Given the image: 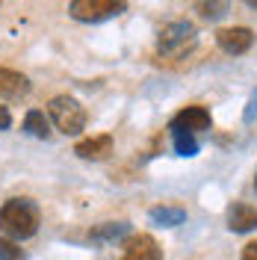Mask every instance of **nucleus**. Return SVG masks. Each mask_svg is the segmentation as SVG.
Wrapping results in <instances>:
<instances>
[{"label": "nucleus", "mask_w": 257, "mask_h": 260, "mask_svg": "<svg viewBox=\"0 0 257 260\" xmlns=\"http://www.w3.org/2000/svg\"><path fill=\"white\" fill-rule=\"evenodd\" d=\"M42 210L33 198H9L0 207V231L6 234V240H30L39 231Z\"/></svg>", "instance_id": "obj_1"}, {"label": "nucleus", "mask_w": 257, "mask_h": 260, "mask_svg": "<svg viewBox=\"0 0 257 260\" xmlns=\"http://www.w3.org/2000/svg\"><path fill=\"white\" fill-rule=\"evenodd\" d=\"M198 45V30L192 21H172L157 36V53L163 59H183Z\"/></svg>", "instance_id": "obj_2"}, {"label": "nucleus", "mask_w": 257, "mask_h": 260, "mask_svg": "<svg viewBox=\"0 0 257 260\" xmlns=\"http://www.w3.org/2000/svg\"><path fill=\"white\" fill-rule=\"evenodd\" d=\"M48 115H50V121L56 124V130L65 133V136H77V133L86 127V110H83L80 101L71 98V95L50 98Z\"/></svg>", "instance_id": "obj_3"}, {"label": "nucleus", "mask_w": 257, "mask_h": 260, "mask_svg": "<svg viewBox=\"0 0 257 260\" xmlns=\"http://www.w3.org/2000/svg\"><path fill=\"white\" fill-rule=\"evenodd\" d=\"M127 9V3L121 0H71L68 12L77 21H86V24H98V21H107V18H115Z\"/></svg>", "instance_id": "obj_4"}, {"label": "nucleus", "mask_w": 257, "mask_h": 260, "mask_svg": "<svg viewBox=\"0 0 257 260\" xmlns=\"http://www.w3.org/2000/svg\"><path fill=\"white\" fill-rule=\"evenodd\" d=\"M210 127H213V118H210V110H204V107H183L169 121L172 133H192V136H198V133H204Z\"/></svg>", "instance_id": "obj_5"}, {"label": "nucleus", "mask_w": 257, "mask_h": 260, "mask_svg": "<svg viewBox=\"0 0 257 260\" xmlns=\"http://www.w3.org/2000/svg\"><path fill=\"white\" fill-rule=\"evenodd\" d=\"M118 260H163V248L151 234H133L121 243V257Z\"/></svg>", "instance_id": "obj_6"}, {"label": "nucleus", "mask_w": 257, "mask_h": 260, "mask_svg": "<svg viewBox=\"0 0 257 260\" xmlns=\"http://www.w3.org/2000/svg\"><path fill=\"white\" fill-rule=\"evenodd\" d=\"M216 42H219V48L231 53V56H242L245 50L251 48V42H254V32L248 30V27H225V30L216 32Z\"/></svg>", "instance_id": "obj_7"}, {"label": "nucleus", "mask_w": 257, "mask_h": 260, "mask_svg": "<svg viewBox=\"0 0 257 260\" xmlns=\"http://www.w3.org/2000/svg\"><path fill=\"white\" fill-rule=\"evenodd\" d=\"M228 228L234 234H248L257 228V207H251L248 201H234L228 207Z\"/></svg>", "instance_id": "obj_8"}, {"label": "nucleus", "mask_w": 257, "mask_h": 260, "mask_svg": "<svg viewBox=\"0 0 257 260\" xmlns=\"http://www.w3.org/2000/svg\"><path fill=\"white\" fill-rule=\"evenodd\" d=\"M74 154L80 160H107L113 154V136L101 133V136H92V139H83V142L74 145Z\"/></svg>", "instance_id": "obj_9"}, {"label": "nucleus", "mask_w": 257, "mask_h": 260, "mask_svg": "<svg viewBox=\"0 0 257 260\" xmlns=\"http://www.w3.org/2000/svg\"><path fill=\"white\" fill-rule=\"evenodd\" d=\"M30 92V80L21 74V71H12V68H0V98L6 101H18Z\"/></svg>", "instance_id": "obj_10"}, {"label": "nucleus", "mask_w": 257, "mask_h": 260, "mask_svg": "<svg viewBox=\"0 0 257 260\" xmlns=\"http://www.w3.org/2000/svg\"><path fill=\"white\" fill-rule=\"evenodd\" d=\"M130 234V222H104V225H95L89 231V240L92 243H115V240H124Z\"/></svg>", "instance_id": "obj_11"}, {"label": "nucleus", "mask_w": 257, "mask_h": 260, "mask_svg": "<svg viewBox=\"0 0 257 260\" xmlns=\"http://www.w3.org/2000/svg\"><path fill=\"white\" fill-rule=\"evenodd\" d=\"M148 219L160 228H177V225L186 222V210L183 207H151L148 210Z\"/></svg>", "instance_id": "obj_12"}, {"label": "nucleus", "mask_w": 257, "mask_h": 260, "mask_svg": "<svg viewBox=\"0 0 257 260\" xmlns=\"http://www.w3.org/2000/svg\"><path fill=\"white\" fill-rule=\"evenodd\" d=\"M21 127H24V133H30L36 139H50V121L42 110H30V113L24 115V124Z\"/></svg>", "instance_id": "obj_13"}, {"label": "nucleus", "mask_w": 257, "mask_h": 260, "mask_svg": "<svg viewBox=\"0 0 257 260\" xmlns=\"http://www.w3.org/2000/svg\"><path fill=\"white\" fill-rule=\"evenodd\" d=\"M172 142H175V151L180 157H195L201 148L198 136H192V133H172Z\"/></svg>", "instance_id": "obj_14"}, {"label": "nucleus", "mask_w": 257, "mask_h": 260, "mask_svg": "<svg viewBox=\"0 0 257 260\" xmlns=\"http://www.w3.org/2000/svg\"><path fill=\"white\" fill-rule=\"evenodd\" d=\"M195 9L201 12V18H207V21H219L222 15H228L231 3H225V0H213V3H195Z\"/></svg>", "instance_id": "obj_15"}, {"label": "nucleus", "mask_w": 257, "mask_h": 260, "mask_svg": "<svg viewBox=\"0 0 257 260\" xmlns=\"http://www.w3.org/2000/svg\"><path fill=\"white\" fill-rule=\"evenodd\" d=\"M0 260H27V251L15 243V240H0Z\"/></svg>", "instance_id": "obj_16"}, {"label": "nucleus", "mask_w": 257, "mask_h": 260, "mask_svg": "<svg viewBox=\"0 0 257 260\" xmlns=\"http://www.w3.org/2000/svg\"><path fill=\"white\" fill-rule=\"evenodd\" d=\"M12 127V113L6 107H0V130H9Z\"/></svg>", "instance_id": "obj_17"}, {"label": "nucleus", "mask_w": 257, "mask_h": 260, "mask_svg": "<svg viewBox=\"0 0 257 260\" xmlns=\"http://www.w3.org/2000/svg\"><path fill=\"white\" fill-rule=\"evenodd\" d=\"M240 260H257V240L242 248V257H240Z\"/></svg>", "instance_id": "obj_18"}, {"label": "nucleus", "mask_w": 257, "mask_h": 260, "mask_svg": "<svg viewBox=\"0 0 257 260\" xmlns=\"http://www.w3.org/2000/svg\"><path fill=\"white\" fill-rule=\"evenodd\" d=\"M257 115V92L251 95V101H248V110H245V121H254Z\"/></svg>", "instance_id": "obj_19"}, {"label": "nucleus", "mask_w": 257, "mask_h": 260, "mask_svg": "<svg viewBox=\"0 0 257 260\" xmlns=\"http://www.w3.org/2000/svg\"><path fill=\"white\" fill-rule=\"evenodd\" d=\"M248 6H251V9H257V0H248Z\"/></svg>", "instance_id": "obj_20"}, {"label": "nucleus", "mask_w": 257, "mask_h": 260, "mask_svg": "<svg viewBox=\"0 0 257 260\" xmlns=\"http://www.w3.org/2000/svg\"><path fill=\"white\" fill-rule=\"evenodd\" d=\"M254 189H257V175H254Z\"/></svg>", "instance_id": "obj_21"}]
</instances>
